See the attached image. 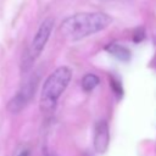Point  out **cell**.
Returning a JSON list of instances; mask_svg holds the SVG:
<instances>
[{
    "label": "cell",
    "mask_w": 156,
    "mask_h": 156,
    "mask_svg": "<svg viewBox=\"0 0 156 156\" xmlns=\"http://www.w3.org/2000/svg\"><path fill=\"white\" fill-rule=\"evenodd\" d=\"M112 23V17L104 12H80L65 18L60 26L61 35L77 41L94 33L101 32Z\"/></svg>",
    "instance_id": "cell-1"
},
{
    "label": "cell",
    "mask_w": 156,
    "mask_h": 156,
    "mask_svg": "<svg viewBox=\"0 0 156 156\" xmlns=\"http://www.w3.org/2000/svg\"><path fill=\"white\" fill-rule=\"evenodd\" d=\"M72 79V71L67 66L56 68L44 82L40 95V108L50 112L55 108L58 98L68 87Z\"/></svg>",
    "instance_id": "cell-2"
},
{
    "label": "cell",
    "mask_w": 156,
    "mask_h": 156,
    "mask_svg": "<svg viewBox=\"0 0 156 156\" xmlns=\"http://www.w3.org/2000/svg\"><path fill=\"white\" fill-rule=\"evenodd\" d=\"M52 27H54V18L52 17H48L45 18L41 24L39 26L33 40H32V44H30V48L26 55V60H24V65L27 67H29L32 65V62L40 55V52L43 51V49L45 48L49 38H50V34H51V30H52Z\"/></svg>",
    "instance_id": "cell-3"
},
{
    "label": "cell",
    "mask_w": 156,
    "mask_h": 156,
    "mask_svg": "<svg viewBox=\"0 0 156 156\" xmlns=\"http://www.w3.org/2000/svg\"><path fill=\"white\" fill-rule=\"evenodd\" d=\"M38 80L39 77L37 74H33L29 77V79L21 87V89L17 91V94L9 101L7 104V110L11 113H18L21 110H23V107L28 104V101L33 98L35 90H37V85H38Z\"/></svg>",
    "instance_id": "cell-4"
},
{
    "label": "cell",
    "mask_w": 156,
    "mask_h": 156,
    "mask_svg": "<svg viewBox=\"0 0 156 156\" xmlns=\"http://www.w3.org/2000/svg\"><path fill=\"white\" fill-rule=\"evenodd\" d=\"M110 141V133H108V124L106 121L101 119L96 122L94 129V149L99 154H104L108 147Z\"/></svg>",
    "instance_id": "cell-5"
},
{
    "label": "cell",
    "mask_w": 156,
    "mask_h": 156,
    "mask_svg": "<svg viewBox=\"0 0 156 156\" xmlns=\"http://www.w3.org/2000/svg\"><path fill=\"white\" fill-rule=\"evenodd\" d=\"M105 49H106V51L110 52L113 57H116V58H118V60H121V61H128V60L130 58V51H129L126 46H123V45H121V44L111 43V44H108Z\"/></svg>",
    "instance_id": "cell-6"
},
{
    "label": "cell",
    "mask_w": 156,
    "mask_h": 156,
    "mask_svg": "<svg viewBox=\"0 0 156 156\" xmlns=\"http://www.w3.org/2000/svg\"><path fill=\"white\" fill-rule=\"evenodd\" d=\"M99 83H100V79H99V77H98L96 74H94V73H88V74H85V76L82 78V88H83V90L87 91V93L94 90V89L99 85Z\"/></svg>",
    "instance_id": "cell-7"
},
{
    "label": "cell",
    "mask_w": 156,
    "mask_h": 156,
    "mask_svg": "<svg viewBox=\"0 0 156 156\" xmlns=\"http://www.w3.org/2000/svg\"><path fill=\"white\" fill-rule=\"evenodd\" d=\"M111 82H112V83H111V85H112V87L115 88V93H116V95H117V94L122 95V91H123V90H122V87H121V84H119L118 82L113 80V79H112Z\"/></svg>",
    "instance_id": "cell-8"
},
{
    "label": "cell",
    "mask_w": 156,
    "mask_h": 156,
    "mask_svg": "<svg viewBox=\"0 0 156 156\" xmlns=\"http://www.w3.org/2000/svg\"><path fill=\"white\" fill-rule=\"evenodd\" d=\"M144 38V30H143V28H139V29H136V32H135V35H134V41H140L141 39Z\"/></svg>",
    "instance_id": "cell-9"
},
{
    "label": "cell",
    "mask_w": 156,
    "mask_h": 156,
    "mask_svg": "<svg viewBox=\"0 0 156 156\" xmlns=\"http://www.w3.org/2000/svg\"><path fill=\"white\" fill-rule=\"evenodd\" d=\"M18 156H29V152H28L27 150H24V151H22V152H21Z\"/></svg>",
    "instance_id": "cell-10"
}]
</instances>
